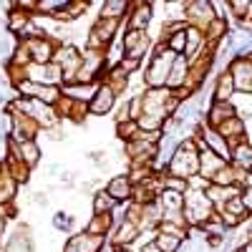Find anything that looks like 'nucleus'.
<instances>
[{
  "instance_id": "1",
  "label": "nucleus",
  "mask_w": 252,
  "mask_h": 252,
  "mask_svg": "<svg viewBox=\"0 0 252 252\" xmlns=\"http://www.w3.org/2000/svg\"><path fill=\"white\" fill-rule=\"evenodd\" d=\"M182 217L187 224H194V227H202L204 222L212 220V202L207 199V194L202 189H187L184 192Z\"/></svg>"
},
{
  "instance_id": "2",
  "label": "nucleus",
  "mask_w": 252,
  "mask_h": 252,
  "mask_svg": "<svg viewBox=\"0 0 252 252\" xmlns=\"http://www.w3.org/2000/svg\"><path fill=\"white\" fill-rule=\"evenodd\" d=\"M229 76H232L235 81V89L242 91V94H252V61L250 58H237L232 63V71H229Z\"/></svg>"
},
{
  "instance_id": "3",
  "label": "nucleus",
  "mask_w": 252,
  "mask_h": 252,
  "mask_svg": "<svg viewBox=\"0 0 252 252\" xmlns=\"http://www.w3.org/2000/svg\"><path fill=\"white\" fill-rule=\"evenodd\" d=\"M146 48H149V35H146V31H129L124 35V53L129 58L141 61Z\"/></svg>"
},
{
  "instance_id": "4",
  "label": "nucleus",
  "mask_w": 252,
  "mask_h": 252,
  "mask_svg": "<svg viewBox=\"0 0 252 252\" xmlns=\"http://www.w3.org/2000/svg\"><path fill=\"white\" fill-rule=\"evenodd\" d=\"M232 116H237V111H235V103H232V101H215L212 106H209L207 126H212V129H217V126H222L224 121H229Z\"/></svg>"
},
{
  "instance_id": "5",
  "label": "nucleus",
  "mask_w": 252,
  "mask_h": 252,
  "mask_svg": "<svg viewBox=\"0 0 252 252\" xmlns=\"http://www.w3.org/2000/svg\"><path fill=\"white\" fill-rule=\"evenodd\" d=\"M114 103H116V94L109 89V86H98V91H96V96L91 98V103H89V111L91 114H96V116H101V114H106V111H111L114 109Z\"/></svg>"
},
{
  "instance_id": "6",
  "label": "nucleus",
  "mask_w": 252,
  "mask_h": 252,
  "mask_svg": "<svg viewBox=\"0 0 252 252\" xmlns=\"http://www.w3.org/2000/svg\"><path fill=\"white\" fill-rule=\"evenodd\" d=\"M106 192H109V197H114L119 204H124V202H129V197L134 194V187H131V179L129 177H114L109 184H106Z\"/></svg>"
},
{
  "instance_id": "7",
  "label": "nucleus",
  "mask_w": 252,
  "mask_h": 252,
  "mask_svg": "<svg viewBox=\"0 0 252 252\" xmlns=\"http://www.w3.org/2000/svg\"><path fill=\"white\" fill-rule=\"evenodd\" d=\"M224 164H227V161L220 159L215 152H209V149H202V152H199V174H204V179H212Z\"/></svg>"
},
{
  "instance_id": "8",
  "label": "nucleus",
  "mask_w": 252,
  "mask_h": 252,
  "mask_svg": "<svg viewBox=\"0 0 252 252\" xmlns=\"http://www.w3.org/2000/svg\"><path fill=\"white\" fill-rule=\"evenodd\" d=\"M134 13L131 15H126L129 20V31H146V26H149V20H152V5H144V3H134Z\"/></svg>"
},
{
  "instance_id": "9",
  "label": "nucleus",
  "mask_w": 252,
  "mask_h": 252,
  "mask_svg": "<svg viewBox=\"0 0 252 252\" xmlns=\"http://www.w3.org/2000/svg\"><path fill=\"white\" fill-rule=\"evenodd\" d=\"M139 232H141V227H139L136 222L124 220V222L119 224V232H116V237H114V245H116V247L129 245V242H134V240L139 237Z\"/></svg>"
},
{
  "instance_id": "10",
  "label": "nucleus",
  "mask_w": 252,
  "mask_h": 252,
  "mask_svg": "<svg viewBox=\"0 0 252 252\" xmlns=\"http://www.w3.org/2000/svg\"><path fill=\"white\" fill-rule=\"evenodd\" d=\"M232 166H237V169H252V146L247 141L232 146Z\"/></svg>"
},
{
  "instance_id": "11",
  "label": "nucleus",
  "mask_w": 252,
  "mask_h": 252,
  "mask_svg": "<svg viewBox=\"0 0 252 252\" xmlns=\"http://www.w3.org/2000/svg\"><path fill=\"white\" fill-rule=\"evenodd\" d=\"M232 91H235V81L227 71L217 76L215 83V101H232Z\"/></svg>"
},
{
  "instance_id": "12",
  "label": "nucleus",
  "mask_w": 252,
  "mask_h": 252,
  "mask_svg": "<svg viewBox=\"0 0 252 252\" xmlns=\"http://www.w3.org/2000/svg\"><path fill=\"white\" fill-rule=\"evenodd\" d=\"M31 20H33V15H28V13H23V10H20V8H15V10H10L8 13V18H5V28L10 31V33H20V31H23L28 23H31Z\"/></svg>"
},
{
  "instance_id": "13",
  "label": "nucleus",
  "mask_w": 252,
  "mask_h": 252,
  "mask_svg": "<svg viewBox=\"0 0 252 252\" xmlns=\"http://www.w3.org/2000/svg\"><path fill=\"white\" fill-rule=\"evenodd\" d=\"M18 152H20V161H23V164L28 166V169H31V166H35V164H38V159H40V149H38L35 139L18 144Z\"/></svg>"
},
{
  "instance_id": "14",
  "label": "nucleus",
  "mask_w": 252,
  "mask_h": 252,
  "mask_svg": "<svg viewBox=\"0 0 252 252\" xmlns=\"http://www.w3.org/2000/svg\"><path fill=\"white\" fill-rule=\"evenodd\" d=\"M116 199L114 197H109V192L103 189V192H96V197H94V212L96 215H111L114 209H116Z\"/></svg>"
},
{
  "instance_id": "15",
  "label": "nucleus",
  "mask_w": 252,
  "mask_h": 252,
  "mask_svg": "<svg viewBox=\"0 0 252 252\" xmlns=\"http://www.w3.org/2000/svg\"><path fill=\"white\" fill-rule=\"evenodd\" d=\"M129 10V5L124 3V0H109V3H103L101 8V18H109V20H121Z\"/></svg>"
},
{
  "instance_id": "16",
  "label": "nucleus",
  "mask_w": 252,
  "mask_h": 252,
  "mask_svg": "<svg viewBox=\"0 0 252 252\" xmlns=\"http://www.w3.org/2000/svg\"><path fill=\"white\" fill-rule=\"evenodd\" d=\"M154 245H157L161 252H179V247H182V237H174V235H169V232H157Z\"/></svg>"
},
{
  "instance_id": "17",
  "label": "nucleus",
  "mask_w": 252,
  "mask_h": 252,
  "mask_svg": "<svg viewBox=\"0 0 252 252\" xmlns=\"http://www.w3.org/2000/svg\"><path fill=\"white\" fill-rule=\"evenodd\" d=\"M116 134H119V139H124V141H134V139L139 136V124H136L134 119L121 121V124H116Z\"/></svg>"
},
{
  "instance_id": "18",
  "label": "nucleus",
  "mask_w": 252,
  "mask_h": 252,
  "mask_svg": "<svg viewBox=\"0 0 252 252\" xmlns=\"http://www.w3.org/2000/svg\"><path fill=\"white\" fill-rule=\"evenodd\" d=\"M109 227H111V215H96V220L86 227V232L89 235H106L109 232Z\"/></svg>"
},
{
  "instance_id": "19",
  "label": "nucleus",
  "mask_w": 252,
  "mask_h": 252,
  "mask_svg": "<svg viewBox=\"0 0 252 252\" xmlns=\"http://www.w3.org/2000/svg\"><path fill=\"white\" fill-rule=\"evenodd\" d=\"M161 182H164V189H172V192H179V194H184L189 189V182L179 179V177H164Z\"/></svg>"
},
{
  "instance_id": "20",
  "label": "nucleus",
  "mask_w": 252,
  "mask_h": 252,
  "mask_svg": "<svg viewBox=\"0 0 252 252\" xmlns=\"http://www.w3.org/2000/svg\"><path fill=\"white\" fill-rule=\"evenodd\" d=\"M222 212H229V215H237V217H242V215H247V209H245V202H242V197H235V199H229L224 207H222Z\"/></svg>"
},
{
  "instance_id": "21",
  "label": "nucleus",
  "mask_w": 252,
  "mask_h": 252,
  "mask_svg": "<svg viewBox=\"0 0 252 252\" xmlns=\"http://www.w3.org/2000/svg\"><path fill=\"white\" fill-rule=\"evenodd\" d=\"M53 227L58 229V232H68V229L73 227V217L66 215V212H58V215L53 217Z\"/></svg>"
},
{
  "instance_id": "22",
  "label": "nucleus",
  "mask_w": 252,
  "mask_h": 252,
  "mask_svg": "<svg viewBox=\"0 0 252 252\" xmlns=\"http://www.w3.org/2000/svg\"><path fill=\"white\" fill-rule=\"evenodd\" d=\"M33 202H35L38 207H46V204H48V197H46L43 192H38V194H33Z\"/></svg>"
}]
</instances>
